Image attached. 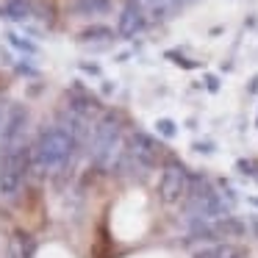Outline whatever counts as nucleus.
<instances>
[{"mask_svg": "<svg viewBox=\"0 0 258 258\" xmlns=\"http://www.w3.org/2000/svg\"><path fill=\"white\" fill-rule=\"evenodd\" d=\"M75 136L67 128H45L39 131L34 142V158L39 167L45 169H56L61 164L70 161V156L75 153Z\"/></svg>", "mask_w": 258, "mask_h": 258, "instance_id": "nucleus-1", "label": "nucleus"}, {"mask_svg": "<svg viewBox=\"0 0 258 258\" xmlns=\"http://www.w3.org/2000/svg\"><path fill=\"white\" fill-rule=\"evenodd\" d=\"M119 156L131 164H139L142 169H150V167H156V161H158V145L153 142V136L145 134V131H134L128 147H125Z\"/></svg>", "mask_w": 258, "mask_h": 258, "instance_id": "nucleus-4", "label": "nucleus"}, {"mask_svg": "<svg viewBox=\"0 0 258 258\" xmlns=\"http://www.w3.org/2000/svg\"><path fill=\"white\" fill-rule=\"evenodd\" d=\"M25 131H28V108L9 106L3 131H0V147H20L25 145Z\"/></svg>", "mask_w": 258, "mask_h": 258, "instance_id": "nucleus-5", "label": "nucleus"}, {"mask_svg": "<svg viewBox=\"0 0 258 258\" xmlns=\"http://www.w3.org/2000/svg\"><path fill=\"white\" fill-rule=\"evenodd\" d=\"M156 131L164 136V139H172L175 134H178V125L172 122V119H167V117H161V119H156Z\"/></svg>", "mask_w": 258, "mask_h": 258, "instance_id": "nucleus-12", "label": "nucleus"}, {"mask_svg": "<svg viewBox=\"0 0 258 258\" xmlns=\"http://www.w3.org/2000/svg\"><path fill=\"white\" fill-rule=\"evenodd\" d=\"M186 186H189V175L180 164H167L161 169V178H158V197L164 203H178L186 195Z\"/></svg>", "mask_w": 258, "mask_h": 258, "instance_id": "nucleus-6", "label": "nucleus"}, {"mask_svg": "<svg viewBox=\"0 0 258 258\" xmlns=\"http://www.w3.org/2000/svg\"><path fill=\"white\" fill-rule=\"evenodd\" d=\"M206 84H208V92H219V81H217V75H206Z\"/></svg>", "mask_w": 258, "mask_h": 258, "instance_id": "nucleus-14", "label": "nucleus"}, {"mask_svg": "<svg viewBox=\"0 0 258 258\" xmlns=\"http://www.w3.org/2000/svg\"><path fill=\"white\" fill-rule=\"evenodd\" d=\"M9 42H12V47L20 50V53H31V56L36 53V45H31V42L25 39V36H20V34H9Z\"/></svg>", "mask_w": 258, "mask_h": 258, "instance_id": "nucleus-11", "label": "nucleus"}, {"mask_svg": "<svg viewBox=\"0 0 258 258\" xmlns=\"http://www.w3.org/2000/svg\"><path fill=\"white\" fill-rule=\"evenodd\" d=\"M255 92H258V75L252 78V84H250V95H255Z\"/></svg>", "mask_w": 258, "mask_h": 258, "instance_id": "nucleus-16", "label": "nucleus"}, {"mask_svg": "<svg viewBox=\"0 0 258 258\" xmlns=\"http://www.w3.org/2000/svg\"><path fill=\"white\" fill-rule=\"evenodd\" d=\"M147 25V14L142 12L139 3H128L119 14V23H117V34L125 36V39H134L136 34H142Z\"/></svg>", "mask_w": 258, "mask_h": 258, "instance_id": "nucleus-7", "label": "nucleus"}, {"mask_svg": "<svg viewBox=\"0 0 258 258\" xmlns=\"http://www.w3.org/2000/svg\"><path fill=\"white\" fill-rule=\"evenodd\" d=\"M0 17L14 20V23L28 20L31 17V0H3L0 3Z\"/></svg>", "mask_w": 258, "mask_h": 258, "instance_id": "nucleus-10", "label": "nucleus"}, {"mask_svg": "<svg viewBox=\"0 0 258 258\" xmlns=\"http://www.w3.org/2000/svg\"><path fill=\"white\" fill-rule=\"evenodd\" d=\"M25 167H28V150H25V145L0 147V195L3 197L17 195L20 183L25 178Z\"/></svg>", "mask_w": 258, "mask_h": 258, "instance_id": "nucleus-3", "label": "nucleus"}, {"mask_svg": "<svg viewBox=\"0 0 258 258\" xmlns=\"http://www.w3.org/2000/svg\"><path fill=\"white\" fill-rule=\"evenodd\" d=\"M119 139H122V117L114 111H106L89 134L92 158L97 164H108L114 156H119Z\"/></svg>", "mask_w": 258, "mask_h": 258, "instance_id": "nucleus-2", "label": "nucleus"}, {"mask_svg": "<svg viewBox=\"0 0 258 258\" xmlns=\"http://www.w3.org/2000/svg\"><path fill=\"white\" fill-rule=\"evenodd\" d=\"M97 36L108 39V36H111V31H108V28H89V31H84V34H81V39H97Z\"/></svg>", "mask_w": 258, "mask_h": 258, "instance_id": "nucleus-13", "label": "nucleus"}, {"mask_svg": "<svg viewBox=\"0 0 258 258\" xmlns=\"http://www.w3.org/2000/svg\"><path fill=\"white\" fill-rule=\"evenodd\" d=\"M111 12V0H75L73 3V14L78 17H106Z\"/></svg>", "mask_w": 258, "mask_h": 258, "instance_id": "nucleus-9", "label": "nucleus"}, {"mask_svg": "<svg viewBox=\"0 0 258 258\" xmlns=\"http://www.w3.org/2000/svg\"><path fill=\"white\" fill-rule=\"evenodd\" d=\"M6 97H3V92H0V131H3V119H6Z\"/></svg>", "mask_w": 258, "mask_h": 258, "instance_id": "nucleus-15", "label": "nucleus"}, {"mask_svg": "<svg viewBox=\"0 0 258 258\" xmlns=\"http://www.w3.org/2000/svg\"><path fill=\"white\" fill-rule=\"evenodd\" d=\"M142 6V12L147 14V20H156V23H164L172 14H178L180 9H186L191 0H136Z\"/></svg>", "mask_w": 258, "mask_h": 258, "instance_id": "nucleus-8", "label": "nucleus"}]
</instances>
